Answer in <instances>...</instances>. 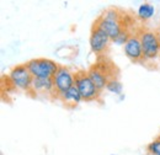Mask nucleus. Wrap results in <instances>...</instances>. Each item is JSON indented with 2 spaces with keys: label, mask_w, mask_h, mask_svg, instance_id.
I'll list each match as a JSON object with an SVG mask.
<instances>
[{
  "label": "nucleus",
  "mask_w": 160,
  "mask_h": 155,
  "mask_svg": "<svg viewBox=\"0 0 160 155\" xmlns=\"http://www.w3.org/2000/svg\"><path fill=\"white\" fill-rule=\"evenodd\" d=\"M52 79H53V84H54L56 98L57 100L60 95L65 94L70 88H73L75 85L74 74L69 70V68H67L64 65H59L58 72L56 73V75Z\"/></svg>",
  "instance_id": "obj_8"
},
{
  "label": "nucleus",
  "mask_w": 160,
  "mask_h": 155,
  "mask_svg": "<svg viewBox=\"0 0 160 155\" xmlns=\"http://www.w3.org/2000/svg\"><path fill=\"white\" fill-rule=\"evenodd\" d=\"M58 100L62 101L68 108H73V107L78 106L80 102L82 101L79 90H78V88H77L75 85H74L73 88H70L65 94L60 95V96L58 97Z\"/></svg>",
  "instance_id": "obj_11"
},
{
  "label": "nucleus",
  "mask_w": 160,
  "mask_h": 155,
  "mask_svg": "<svg viewBox=\"0 0 160 155\" xmlns=\"http://www.w3.org/2000/svg\"><path fill=\"white\" fill-rule=\"evenodd\" d=\"M74 80H75V86L79 90L82 101L91 102V101L100 100L101 91L91 81L86 70H78L77 73H74Z\"/></svg>",
  "instance_id": "obj_4"
},
{
  "label": "nucleus",
  "mask_w": 160,
  "mask_h": 155,
  "mask_svg": "<svg viewBox=\"0 0 160 155\" xmlns=\"http://www.w3.org/2000/svg\"><path fill=\"white\" fill-rule=\"evenodd\" d=\"M10 82L21 91H26L30 94L31 91V86H32V81L33 77L31 75L28 68L26 64H19L16 67H14L9 74Z\"/></svg>",
  "instance_id": "obj_6"
},
{
  "label": "nucleus",
  "mask_w": 160,
  "mask_h": 155,
  "mask_svg": "<svg viewBox=\"0 0 160 155\" xmlns=\"http://www.w3.org/2000/svg\"><path fill=\"white\" fill-rule=\"evenodd\" d=\"M147 155H153V154H149V153H148V154H147Z\"/></svg>",
  "instance_id": "obj_16"
},
{
  "label": "nucleus",
  "mask_w": 160,
  "mask_h": 155,
  "mask_svg": "<svg viewBox=\"0 0 160 155\" xmlns=\"http://www.w3.org/2000/svg\"><path fill=\"white\" fill-rule=\"evenodd\" d=\"M111 155H117V154H111Z\"/></svg>",
  "instance_id": "obj_18"
},
{
  "label": "nucleus",
  "mask_w": 160,
  "mask_h": 155,
  "mask_svg": "<svg viewBox=\"0 0 160 155\" xmlns=\"http://www.w3.org/2000/svg\"><path fill=\"white\" fill-rule=\"evenodd\" d=\"M126 14L121 12L117 8H110L105 10L95 22L100 26L101 28L108 35L110 39L113 42L116 38H118L121 35L129 30L128 23L126 22Z\"/></svg>",
  "instance_id": "obj_1"
},
{
  "label": "nucleus",
  "mask_w": 160,
  "mask_h": 155,
  "mask_svg": "<svg viewBox=\"0 0 160 155\" xmlns=\"http://www.w3.org/2000/svg\"><path fill=\"white\" fill-rule=\"evenodd\" d=\"M147 152L149 154H153V155H160V139H155L153 140L150 144H148L147 147Z\"/></svg>",
  "instance_id": "obj_14"
},
{
  "label": "nucleus",
  "mask_w": 160,
  "mask_h": 155,
  "mask_svg": "<svg viewBox=\"0 0 160 155\" xmlns=\"http://www.w3.org/2000/svg\"><path fill=\"white\" fill-rule=\"evenodd\" d=\"M123 49H124L126 57L133 63H139V62L145 60L143 56V48H142V43H140V38L137 30L132 32L128 41L124 43Z\"/></svg>",
  "instance_id": "obj_9"
},
{
  "label": "nucleus",
  "mask_w": 160,
  "mask_h": 155,
  "mask_svg": "<svg viewBox=\"0 0 160 155\" xmlns=\"http://www.w3.org/2000/svg\"><path fill=\"white\" fill-rule=\"evenodd\" d=\"M154 12H155L154 5L150 4V2H144V4H142L139 6L137 15H138V18H139L140 20L147 21V20H149L150 18H153Z\"/></svg>",
  "instance_id": "obj_12"
},
{
  "label": "nucleus",
  "mask_w": 160,
  "mask_h": 155,
  "mask_svg": "<svg viewBox=\"0 0 160 155\" xmlns=\"http://www.w3.org/2000/svg\"><path fill=\"white\" fill-rule=\"evenodd\" d=\"M111 39L108 37V35L94 21L91 26V33H90V48L92 53H95L96 56L103 54L107 51Z\"/></svg>",
  "instance_id": "obj_7"
},
{
  "label": "nucleus",
  "mask_w": 160,
  "mask_h": 155,
  "mask_svg": "<svg viewBox=\"0 0 160 155\" xmlns=\"http://www.w3.org/2000/svg\"><path fill=\"white\" fill-rule=\"evenodd\" d=\"M158 139H160V136H159V137H158Z\"/></svg>",
  "instance_id": "obj_17"
},
{
  "label": "nucleus",
  "mask_w": 160,
  "mask_h": 155,
  "mask_svg": "<svg viewBox=\"0 0 160 155\" xmlns=\"http://www.w3.org/2000/svg\"><path fill=\"white\" fill-rule=\"evenodd\" d=\"M137 32H138V36L140 38L144 59L152 60V59L158 58L160 53V42L157 30L139 27V28H137Z\"/></svg>",
  "instance_id": "obj_3"
},
{
  "label": "nucleus",
  "mask_w": 160,
  "mask_h": 155,
  "mask_svg": "<svg viewBox=\"0 0 160 155\" xmlns=\"http://www.w3.org/2000/svg\"><path fill=\"white\" fill-rule=\"evenodd\" d=\"M115 69L116 67L112 64V62L106 63V59H105V62L102 63L99 62L98 64L91 65L86 72H88L89 78L91 79V81L95 84V86L102 92V90L106 89V85L111 79L118 78V74L115 73Z\"/></svg>",
  "instance_id": "obj_2"
},
{
  "label": "nucleus",
  "mask_w": 160,
  "mask_h": 155,
  "mask_svg": "<svg viewBox=\"0 0 160 155\" xmlns=\"http://www.w3.org/2000/svg\"><path fill=\"white\" fill-rule=\"evenodd\" d=\"M157 33H158V37H159V42H160V23L159 26H158V28H157Z\"/></svg>",
  "instance_id": "obj_15"
},
{
  "label": "nucleus",
  "mask_w": 160,
  "mask_h": 155,
  "mask_svg": "<svg viewBox=\"0 0 160 155\" xmlns=\"http://www.w3.org/2000/svg\"><path fill=\"white\" fill-rule=\"evenodd\" d=\"M33 92V96H47L49 98H56V90L53 79H41L33 78L30 94Z\"/></svg>",
  "instance_id": "obj_10"
},
{
  "label": "nucleus",
  "mask_w": 160,
  "mask_h": 155,
  "mask_svg": "<svg viewBox=\"0 0 160 155\" xmlns=\"http://www.w3.org/2000/svg\"><path fill=\"white\" fill-rule=\"evenodd\" d=\"M106 90H108L110 92H112V94H115V95H122V92H123V85H122V82L120 81V79L118 78H116V79H111L108 82H107V85H106Z\"/></svg>",
  "instance_id": "obj_13"
},
{
  "label": "nucleus",
  "mask_w": 160,
  "mask_h": 155,
  "mask_svg": "<svg viewBox=\"0 0 160 155\" xmlns=\"http://www.w3.org/2000/svg\"><path fill=\"white\" fill-rule=\"evenodd\" d=\"M33 78H41V79H52L56 75V73L59 69V65L47 58H35L25 63Z\"/></svg>",
  "instance_id": "obj_5"
}]
</instances>
